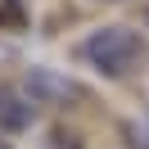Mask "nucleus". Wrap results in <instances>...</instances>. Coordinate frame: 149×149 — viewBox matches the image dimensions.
I'll list each match as a JSON object with an SVG mask.
<instances>
[{
  "instance_id": "obj_1",
  "label": "nucleus",
  "mask_w": 149,
  "mask_h": 149,
  "mask_svg": "<svg viewBox=\"0 0 149 149\" xmlns=\"http://www.w3.org/2000/svg\"><path fill=\"white\" fill-rule=\"evenodd\" d=\"M77 54H81L100 77L127 81V77H136L140 68L149 63V41L140 36L136 27H122V23H118V27H100V32H91V36L77 45Z\"/></svg>"
},
{
  "instance_id": "obj_2",
  "label": "nucleus",
  "mask_w": 149,
  "mask_h": 149,
  "mask_svg": "<svg viewBox=\"0 0 149 149\" xmlns=\"http://www.w3.org/2000/svg\"><path fill=\"white\" fill-rule=\"evenodd\" d=\"M23 91L32 100H41V104H77L81 100L77 95V81H68L63 72H50V68H32L27 81H23Z\"/></svg>"
},
{
  "instance_id": "obj_3",
  "label": "nucleus",
  "mask_w": 149,
  "mask_h": 149,
  "mask_svg": "<svg viewBox=\"0 0 149 149\" xmlns=\"http://www.w3.org/2000/svg\"><path fill=\"white\" fill-rule=\"evenodd\" d=\"M32 122H36L32 100L23 91L0 86V131H5V136H23V131H32Z\"/></svg>"
},
{
  "instance_id": "obj_4",
  "label": "nucleus",
  "mask_w": 149,
  "mask_h": 149,
  "mask_svg": "<svg viewBox=\"0 0 149 149\" xmlns=\"http://www.w3.org/2000/svg\"><path fill=\"white\" fill-rule=\"evenodd\" d=\"M131 145H136V149H149V118L131 122Z\"/></svg>"
},
{
  "instance_id": "obj_5",
  "label": "nucleus",
  "mask_w": 149,
  "mask_h": 149,
  "mask_svg": "<svg viewBox=\"0 0 149 149\" xmlns=\"http://www.w3.org/2000/svg\"><path fill=\"white\" fill-rule=\"evenodd\" d=\"M104 5H118V0H104Z\"/></svg>"
},
{
  "instance_id": "obj_6",
  "label": "nucleus",
  "mask_w": 149,
  "mask_h": 149,
  "mask_svg": "<svg viewBox=\"0 0 149 149\" xmlns=\"http://www.w3.org/2000/svg\"><path fill=\"white\" fill-rule=\"evenodd\" d=\"M0 149H9V145H5V140H0Z\"/></svg>"
}]
</instances>
